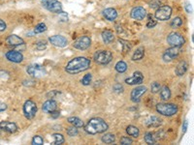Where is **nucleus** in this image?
Masks as SVG:
<instances>
[{
  "label": "nucleus",
  "instance_id": "nucleus-48",
  "mask_svg": "<svg viewBox=\"0 0 194 145\" xmlns=\"http://www.w3.org/2000/svg\"><path fill=\"white\" fill-rule=\"evenodd\" d=\"M50 115H52V117H54V118H56V117L59 116V111H55V110H54L53 112H50Z\"/></svg>",
  "mask_w": 194,
  "mask_h": 145
},
{
  "label": "nucleus",
  "instance_id": "nucleus-46",
  "mask_svg": "<svg viewBox=\"0 0 194 145\" xmlns=\"http://www.w3.org/2000/svg\"><path fill=\"white\" fill-rule=\"evenodd\" d=\"M6 109H7V104L2 103V102H0V112H2V111L6 110Z\"/></svg>",
  "mask_w": 194,
  "mask_h": 145
},
{
  "label": "nucleus",
  "instance_id": "nucleus-6",
  "mask_svg": "<svg viewBox=\"0 0 194 145\" xmlns=\"http://www.w3.org/2000/svg\"><path fill=\"white\" fill-rule=\"evenodd\" d=\"M43 7L55 14H60L62 12V5L58 0H43Z\"/></svg>",
  "mask_w": 194,
  "mask_h": 145
},
{
  "label": "nucleus",
  "instance_id": "nucleus-42",
  "mask_svg": "<svg viewBox=\"0 0 194 145\" xmlns=\"http://www.w3.org/2000/svg\"><path fill=\"white\" fill-rule=\"evenodd\" d=\"M160 1H159V0H152V1L150 3V6H151V8H152V9H158L159 7H160Z\"/></svg>",
  "mask_w": 194,
  "mask_h": 145
},
{
  "label": "nucleus",
  "instance_id": "nucleus-18",
  "mask_svg": "<svg viewBox=\"0 0 194 145\" xmlns=\"http://www.w3.org/2000/svg\"><path fill=\"white\" fill-rule=\"evenodd\" d=\"M0 129L3 131H6L8 133H15L18 130V126H17L14 122H9V121H3L0 123Z\"/></svg>",
  "mask_w": 194,
  "mask_h": 145
},
{
  "label": "nucleus",
  "instance_id": "nucleus-17",
  "mask_svg": "<svg viewBox=\"0 0 194 145\" xmlns=\"http://www.w3.org/2000/svg\"><path fill=\"white\" fill-rule=\"evenodd\" d=\"M6 44L11 47H19L21 46V44H24V41L18 35L12 34L8 36V38L6 39Z\"/></svg>",
  "mask_w": 194,
  "mask_h": 145
},
{
  "label": "nucleus",
  "instance_id": "nucleus-2",
  "mask_svg": "<svg viewBox=\"0 0 194 145\" xmlns=\"http://www.w3.org/2000/svg\"><path fill=\"white\" fill-rule=\"evenodd\" d=\"M84 130L89 135L102 133L108 130V124L102 118H92L84 126Z\"/></svg>",
  "mask_w": 194,
  "mask_h": 145
},
{
  "label": "nucleus",
  "instance_id": "nucleus-40",
  "mask_svg": "<svg viewBox=\"0 0 194 145\" xmlns=\"http://www.w3.org/2000/svg\"><path fill=\"white\" fill-rule=\"evenodd\" d=\"M113 91L115 93H122L123 92V86L121 84H119V83H117V84H115L113 86Z\"/></svg>",
  "mask_w": 194,
  "mask_h": 145
},
{
  "label": "nucleus",
  "instance_id": "nucleus-15",
  "mask_svg": "<svg viewBox=\"0 0 194 145\" xmlns=\"http://www.w3.org/2000/svg\"><path fill=\"white\" fill-rule=\"evenodd\" d=\"M147 12L143 7H135L131 11V18L136 20H142L146 18Z\"/></svg>",
  "mask_w": 194,
  "mask_h": 145
},
{
  "label": "nucleus",
  "instance_id": "nucleus-38",
  "mask_svg": "<svg viewBox=\"0 0 194 145\" xmlns=\"http://www.w3.org/2000/svg\"><path fill=\"white\" fill-rule=\"evenodd\" d=\"M43 143H44L43 137H41L40 136H35L32 138V144L34 145H41Z\"/></svg>",
  "mask_w": 194,
  "mask_h": 145
},
{
  "label": "nucleus",
  "instance_id": "nucleus-10",
  "mask_svg": "<svg viewBox=\"0 0 194 145\" xmlns=\"http://www.w3.org/2000/svg\"><path fill=\"white\" fill-rule=\"evenodd\" d=\"M90 44H91L90 38L88 36H82L74 42L73 47L77 49H80V51H85V49H88L90 47Z\"/></svg>",
  "mask_w": 194,
  "mask_h": 145
},
{
  "label": "nucleus",
  "instance_id": "nucleus-13",
  "mask_svg": "<svg viewBox=\"0 0 194 145\" xmlns=\"http://www.w3.org/2000/svg\"><path fill=\"white\" fill-rule=\"evenodd\" d=\"M143 81H144V76H143V74L141 72H135L132 76L125 80V82H126L128 85L142 84Z\"/></svg>",
  "mask_w": 194,
  "mask_h": 145
},
{
  "label": "nucleus",
  "instance_id": "nucleus-29",
  "mask_svg": "<svg viewBox=\"0 0 194 145\" xmlns=\"http://www.w3.org/2000/svg\"><path fill=\"white\" fill-rule=\"evenodd\" d=\"M116 70L118 72H121V74H122V72H126L127 70V64L124 62V61H118V62L116 64Z\"/></svg>",
  "mask_w": 194,
  "mask_h": 145
},
{
  "label": "nucleus",
  "instance_id": "nucleus-26",
  "mask_svg": "<svg viewBox=\"0 0 194 145\" xmlns=\"http://www.w3.org/2000/svg\"><path fill=\"white\" fill-rule=\"evenodd\" d=\"M67 121L76 128H83L84 127V122L82 121V119L78 118V117H75V116L69 117V118L67 119Z\"/></svg>",
  "mask_w": 194,
  "mask_h": 145
},
{
  "label": "nucleus",
  "instance_id": "nucleus-8",
  "mask_svg": "<svg viewBox=\"0 0 194 145\" xmlns=\"http://www.w3.org/2000/svg\"><path fill=\"white\" fill-rule=\"evenodd\" d=\"M167 43L171 47H181L185 43V40L180 33L173 32L170 33L169 36L167 37Z\"/></svg>",
  "mask_w": 194,
  "mask_h": 145
},
{
  "label": "nucleus",
  "instance_id": "nucleus-22",
  "mask_svg": "<svg viewBox=\"0 0 194 145\" xmlns=\"http://www.w3.org/2000/svg\"><path fill=\"white\" fill-rule=\"evenodd\" d=\"M187 68H188V64L187 62H185V61H181V62L177 65V68H176V75L177 76H184L186 71H187Z\"/></svg>",
  "mask_w": 194,
  "mask_h": 145
},
{
  "label": "nucleus",
  "instance_id": "nucleus-43",
  "mask_svg": "<svg viewBox=\"0 0 194 145\" xmlns=\"http://www.w3.org/2000/svg\"><path fill=\"white\" fill-rule=\"evenodd\" d=\"M156 20H153V19H151L149 20V22L147 23V28H152V27H155L156 25Z\"/></svg>",
  "mask_w": 194,
  "mask_h": 145
},
{
  "label": "nucleus",
  "instance_id": "nucleus-35",
  "mask_svg": "<svg viewBox=\"0 0 194 145\" xmlns=\"http://www.w3.org/2000/svg\"><path fill=\"white\" fill-rule=\"evenodd\" d=\"M91 80H92V75H91V74H87V75H85V76L83 77V79H82L81 82H82L83 85L88 86V85L90 84Z\"/></svg>",
  "mask_w": 194,
  "mask_h": 145
},
{
  "label": "nucleus",
  "instance_id": "nucleus-45",
  "mask_svg": "<svg viewBox=\"0 0 194 145\" xmlns=\"http://www.w3.org/2000/svg\"><path fill=\"white\" fill-rule=\"evenodd\" d=\"M185 10H186V12H187V13L191 14V13H192V11H193V9H192V5H191V4H189V3H187V4L185 5Z\"/></svg>",
  "mask_w": 194,
  "mask_h": 145
},
{
  "label": "nucleus",
  "instance_id": "nucleus-7",
  "mask_svg": "<svg viewBox=\"0 0 194 145\" xmlns=\"http://www.w3.org/2000/svg\"><path fill=\"white\" fill-rule=\"evenodd\" d=\"M24 112L27 119H33L37 112V105L31 100H28L24 103Z\"/></svg>",
  "mask_w": 194,
  "mask_h": 145
},
{
  "label": "nucleus",
  "instance_id": "nucleus-14",
  "mask_svg": "<svg viewBox=\"0 0 194 145\" xmlns=\"http://www.w3.org/2000/svg\"><path fill=\"white\" fill-rule=\"evenodd\" d=\"M147 87L146 86H139L134 88L132 92H131V100L134 103H139L141 101L142 96L146 93Z\"/></svg>",
  "mask_w": 194,
  "mask_h": 145
},
{
  "label": "nucleus",
  "instance_id": "nucleus-11",
  "mask_svg": "<svg viewBox=\"0 0 194 145\" xmlns=\"http://www.w3.org/2000/svg\"><path fill=\"white\" fill-rule=\"evenodd\" d=\"M181 53V47H171L167 51H165L163 53V60L165 62H170L176 57H178V55Z\"/></svg>",
  "mask_w": 194,
  "mask_h": 145
},
{
  "label": "nucleus",
  "instance_id": "nucleus-33",
  "mask_svg": "<svg viewBox=\"0 0 194 145\" xmlns=\"http://www.w3.org/2000/svg\"><path fill=\"white\" fill-rule=\"evenodd\" d=\"M181 24H182V19L181 18H179V16L175 18L170 23V25H171L172 28H179L180 26H181Z\"/></svg>",
  "mask_w": 194,
  "mask_h": 145
},
{
  "label": "nucleus",
  "instance_id": "nucleus-25",
  "mask_svg": "<svg viewBox=\"0 0 194 145\" xmlns=\"http://www.w3.org/2000/svg\"><path fill=\"white\" fill-rule=\"evenodd\" d=\"M126 133H128V136H132L134 138H137L140 135V131L138 128L135 126H132V125H130L126 128Z\"/></svg>",
  "mask_w": 194,
  "mask_h": 145
},
{
  "label": "nucleus",
  "instance_id": "nucleus-32",
  "mask_svg": "<svg viewBox=\"0 0 194 145\" xmlns=\"http://www.w3.org/2000/svg\"><path fill=\"white\" fill-rule=\"evenodd\" d=\"M54 143L53 144H62L64 142V136L61 135V133H54Z\"/></svg>",
  "mask_w": 194,
  "mask_h": 145
},
{
  "label": "nucleus",
  "instance_id": "nucleus-28",
  "mask_svg": "<svg viewBox=\"0 0 194 145\" xmlns=\"http://www.w3.org/2000/svg\"><path fill=\"white\" fill-rule=\"evenodd\" d=\"M116 140V136L113 133H106L103 136H102V141L106 144H111L113 142H115Z\"/></svg>",
  "mask_w": 194,
  "mask_h": 145
},
{
  "label": "nucleus",
  "instance_id": "nucleus-47",
  "mask_svg": "<svg viewBox=\"0 0 194 145\" xmlns=\"http://www.w3.org/2000/svg\"><path fill=\"white\" fill-rule=\"evenodd\" d=\"M187 127H188V121L185 120L184 122V125H182V133H185L187 130Z\"/></svg>",
  "mask_w": 194,
  "mask_h": 145
},
{
  "label": "nucleus",
  "instance_id": "nucleus-21",
  "mask_svg": "<svg viewBox=\"0 0 194 145\" xmlns=\"http://www.w3.org/2000/svg\"><path fill=\"white\" fill-rule=\"evenodd\" d=\"M146 124L150 128H157L161 125V119H159L157 116H151L147 119Z\"/></svg>",
  "mask_w": 194,
  "mask_h": 145
},
{
  "label": "nucleus",
  "instance_id": "nucleus-19",
  "mask_svg": "<svg viewBox=\"0 0 194 145\" xmlns=\"http://www.w3.org/2000/svg\"><path fill=\"white\" fill-rule=\"evenodd\" d=\"M56 107H58V104H56V102L54 101V100H48L47 102L44 103L42 109L46 113H50V112H53L54 110L56 109Z\"/></svg>",
  "mask_w": 194,
  "mask_h": 145
},
{
  "label": "nucleus",
  "instance_id": "nucleus-36",
  "mask_svg": "<svg viewBox=\"0 0 194 145\" xmlns=\"http://www.w3.org/2000/svg\"><path fill=\"white\" fill-rule=\"evenodd\" d=\"M160 89H161V86H160V84H159L158 82L155 81V82L151 83V93H153V94L158 93Z\"/></svg>",
  "mask_w": 194,
  "mask_h": 145
},
{
  "label": "nucleus",
  "instance_id": "nucleus-30",
  "mask_svg": "<svg viewBox=\"0 0 194 145\" xmlns=\"http://www.w3.org/2000/svg\"><path fill=\"white\" fill-rule=\"evenodd\" d=\"M145 141L147 144H155L156 139H155V136H153L152 133L147 132V133H146V135H145Z\"/></svg>",
  "mask_w": 194,
  "mask_h": 145
},
{
  "label": "nucleus",
  "instance_id": "nucleus-1",
  "mask_svg": "<svg viewBox=\"0 0 194 145\" xmlns=\"http://www.w3.org/2000/svg\"><path fill=\"white\" fill-rule=\"evenodd\" d=\"M90 60L87 57L79 56L69 61L65 67V71L70 75H76L79 72H82L89 69Z\"/></svg>",
  "mask_w": 194,
  "mask_h": 145
},
{
  "label": "nucleus",
  "instance_id": "nucleus-27",
  "mask_svg": "<svg viewBox=\"0 0 194 145\" xmlns=\"http://www.w3.org/2000/svg\"><path fill=\"white\" fill-rule=\"evenodd\" d=\"M160 97L163 101H167L171 97V91L167 86H164L160 89Z\"/></svg>",
  "mask_w": 194,
  "mask_h": 145
},
{
  "label": "nucleus",
  "instance_id": "nucleus-3",
  "mask_svg": "<svg viewBox=\"0 0 194 145\" xmlns=\"http://www.w3.org/2000/svg\"><path fill=\"white\" fill-rule=\"evenodd\" d=\"M156 110L161 115L173 116L178 112V107L174 104H157Z\"/></svg>",
  "mask_w": 194,
  "mask_h": 145
},
{
  "label": "nucleus",
  "instance_id": "nucleus-31",
  "mask_svg": "<svg viewBox=\"0 0 194 145\" xmlns=\"http://www.w3.org/2000/svg\"><path fill=\"white\" fill-rule=\"evenodd\" d=\"M119 43H121V46H122V51L123 53H127L130 51L131 49V44L128 41H125V40H122V39H119Z\"/></svg>",
  "mask_w": 194,
  "mask_h": 145
},
{
  "label": "nucleus",
  "instance_id": "nucleus-20",
  "mask_svg": "<svg viewBox=\"0 0 194 145\" xmlns=\"http://www.w3.org/2000/svg\"><path fill=\"white\" fill-rule=\"evenodd\" d=\"M103 16H105V19L110 20V21H113L117 19L118 16V12L116 9L114 8H108V9H105L103 11Z\"/></svg>",
  "mask_w": 194,
  "mask_h": 145
},
{
  "label": "nucleus",
  "instance_id": "nucleus-37",
  "mask_svg": "<svg viewBox=\"0 0 194 145\" xmlns=\"http://www.w3.org/2000/svg\"><path fill=\"white\" fill-rule=\"evenodd\" d=\"M78 133H79V132H78V129L76 127L72 126V127H69L67 129V135L69 136H76Z\"/></svg>",
  "mask_w": 194,
  "mask_h": 145
},
{
  "label": "nucleus",
  "instance_id": "nucleus-12",
  "mask_svg": "<svg viewBox=\"0 0 194 145\" xmlns=\"http://www.w3.org/2000/svg\"><path fill=\"white\" fill-rule=\"evenodd\" d=\"M49 42L54 44L55 47H58V48H64L67 46V39L61 35H54L49 38Z\"/></svg>",
  "mask_w": 194,
  "mask_h": 145
},
{
  "label": "nucleus",
  "instance_id": "nucleus-34",
  "mask_svg": "<svg viewBox=\"0 0 194 145\" xmlns=\"http://www.w3.org/2000/svg\"><path fill=\"white\" fill-rule=\"evenodd\" d=\"M47 30V25L45 23H39L35 26V28H34V33L35 34H39V33H43Z\"/></svg>",
  "mask_w": 194,
  "mask_h": 145
},
{
  "label": "nucleus",
  "instance_id": "nucleus-41",
  "mask_svg": "<svg viewBox=\"0 0 194 145\" xmlns=\"http://www.w3.org/2000/svg\"><path fill=\"white\" fill-rule=\"evenodd\" d=\"M132 139L129 138V137H126V136H122L121 138V144L122 145H130L132 144Z\"/></svg>",
  "mask_w": 194,
  "mask_h": 145
},
{
  "label": "nucleus",
  "instance_id": "nucleus-5",
  "mask_svg": "<svg viewBox=\"0 0 194 145\" xmlns=\"http://www.w3.org/2000/svg\"><path fill=\"white\" fill-rule=\"evenodd\" d=\"M27 74L31 76L32 77H35V79H41L44 76H46V70L42 65L39 64H31L26 68Z\"/></svg>",
  "mask_w": 194,
  "mask_h": 145
},
{
  "label": "nucleus",
  "instance_id": "nucleus-39",
  "mask_svg": "<svg viewBox=\"0 0 194 145\" xmlns=\"http://www.w3.org/2000/svg\"><path fill=\"white\" fill-rule=\"evenodd\" d=\"M46 48H47V43L45 41H39L36 43V48L38 51H44Z\"/></svg>",
  "mask_w": 194,
  "mask_h": 145
},
{
  "label": "nucleus",
  "instance_id": "nucleus-9",
  "mask_svg": "<svg viewBox=\"0 0 194 145\" xmlns=\"http://www.w3.org/2000/svg\"><path fill=\"white\" fill-rule=\"evenodd\" d=\"M171 15H172V8L170 6H162L159 7L155 13V18L158 20H168L171 18Z\"/></svg>",
  "mask_w": 194,
  "mask_h": 145
},
{
  "label": "nucleus",
  "instance_id": "nucleus-16",
  "mask_svg": "<svg viewBox=\"0 0 194 145\" xmlns=\"http://www.w3.org/2000/svg\"><path fill=\"white\" fill-rule=\"evenodd\" d=\"M6 58L14 63H21L24 60V55L17 51H10L6 53Z\"/></svg>",
  "mask_w": 194,
  "mask_h": 145
},
{
  "label": "nucleus",
  "instance_id": "nucleus-44",
  "mask_svg": "<svg viewBox=\"0 0 194 145\" xmlns=\"http://www.w3.org/2000/svg\"><path fill=\"white\" fill-rule=\"evenodd\" d=\"M6 27H7V25H6V23H5V21L0 19V32L4 31L5 29H6Z\"/></svg>",
  "mask_w": 194,
  "mask_h": 145
},
{
  "label": "nucleus",
  "instance_id": "nucleus-24",
  "mask_svg": "<svg viewBox=\"0 0 194 145\" xmlns=\"http://www.w3.org/2000/svg\"><path fill=\"white\" fill-rule=\"evenodd\" d=\"M144 55H145V48H142V47L138 48L132 55V60L133 61H139V60L143 59Z\"/></svg>",
  "mask_w": 194,
  "mask_h": 145
},
{
  "label": "nucleus",
  "instance_id": "nucleus-4",
  "mask_svg": "<svg viewBox=\"0 0 194 145\" xmlns=\"http://www.w3.org/2000/svg\"><path fill=\"white\" fill-rule=\"evenodd\" d=\"M113 59V53L109 51H97L94 54V61L97 64H109Z\"/></svg>",
  "mask_w": 194,
  "mask_h": 145
},
{
  "label": "nucleus",
  "instance_id": "nucleus-23",
  "mask_svg": "<svg viewBox=\"0 0 194 145\" xmlns=\"http://www.w3.org/2000/svg\"><path fill=\"white\" fill-rule=\"evenodd\" d=\"M101 36H102V39H103V42L105 44H111L114 41V39H115L113 32L110 30H104L102 32Z\"/></svg>",
  "mask_w": 194,
  "mask_h": 145
}]
</instances>
